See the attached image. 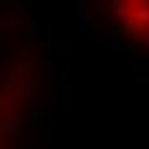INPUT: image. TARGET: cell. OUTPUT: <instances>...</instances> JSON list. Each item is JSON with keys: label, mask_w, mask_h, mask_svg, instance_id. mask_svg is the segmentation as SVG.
<instances>
[{"label": "cell", "mask_w": 149, "mask_h": 149, "mask_svg": "<svg viewBox=\"0 0 149 149\" xmlns=\"http://www.w3.org/2000/svg\"><path fill=\"white\" fill-rule=\"evenodd\" d=\"M118 8L121 10H116V13L121 15L123 31L141 39L149 46V3H123Z\"/></svg>", "instance_id": "1"}]
</instances>
